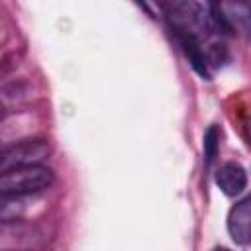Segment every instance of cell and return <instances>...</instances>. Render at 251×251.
Masks as SVG:
<instances>
[{
    "label": "cell",
    "instance_id": "obj_2",
    "mask_svg": "<svg viewBox=\"0 0 251 251\" xmlns=\"http://www.w3.org/2000/svg\"><path fill=\"white\" fill-rule=\"evenodd\" d=\"M51 147L45 139L33 137V139H22L12 143L2 151L0 159V171H10L16 167H31V165H43V161L49 157Z\"/></svg>",
    "mask_w": 251,
    "mask_h": 251
},
{
    "label": "cell",
    "instance_id": "obj_4",
    "mask_svg": "<svg viewBox=\"0 0 251 251\" xmlns=\"http://www.w3.org/2000/svg\"><path fill=\"white\" fill-rule=\"evenodd\" d=\"M216 184L226 196H237L247 186V171L239 163H224L216 171Z\"/></svg>",
    "mask_w": 251,
    "mask_h": 251
},
{
    "label": "cell",
    "instance_id": "obj_7",
    "mask_svg": "<svg viewBox=\"0 0 251 251\" xmlns=\"http://www.w3.org/2000/svg\"><path fill=\"white\" fill-rule=\"evenodd\" d=\"M245 131H247V137H249V143H251V118H249L247 124H245Z\"/></svg>",
    "mask_w": 251,
    "mask_h": 251
},
{
    "label": "cell",
    "instance_id": "obj_5",
    "mask_svg": "<svg viewBox=\"0 0 251 251\" xmlns=\"http://www.w3.org/2000/svg\"><path fill=\"white\" fill-rule=\"evenodd\" d=\"M222 12L233 29H239L241 33H245L251 39V4L249 2H227V4H220Z\"/></svg>",
    "mask_w": 251,
    "mask_h": 251
},
{
    "label": "cell",
    "instance_id": "obj_8",
    "mask_svg": "<svg viewBox=\"0 0 251 251\" xmlns=\"http://www.w3.org/2000/svg\"><path fill=\"white\" fill-rule=\"evenodd\" d=\"M212 251H229V249H226V247H216V249H212Z\"/></svg>",
    "mask_w": 251,
    "mask_h": 251
},
{
    "label": "cell",
    "instance_id": "obj_1",
    "mask_svg": "<svg viewBox=\"0 0 251 251\" xmlns=\"http://www.w3.org/2000/svg\"><path fill=\"white\" fill-rule=\"evenodd\" d=\"M55 182V173L45 165L16 167L0 176L2 196H29L49 188Z\"/></svg>",
    "mask_w": 251,
    "mask_h": 251
},
{
    "label": "cell",
    "instance_id": "obj_6",
    "mask_svg": "<svg viewBox=\"0 0 251 251\" xmlns=\"http://www.w3.org/2000/svg\"><path fill=\"white\" fill-rule=\"evenodd\" d=\"M220 149V129L216 126H210L204 133V155H206V165H210Z\"/></svg>",
    "mask_w": 251,
    "mask_h": 251
},
{
    "label": "cell",
    "instance_id": "obj_3",
    "mask_svg": "<svg viewBox=\"0 0 251 251\" xmlns=\"http://www.w3.org/2000/svg\"><path fill=\"white\" fill-rule=\"evenodd\" d=\"M227 233L237 245H251V196L231 206L227 214Z\"/></svg>",
    "mask_w": 251,
    "mask_h": 251
}]
</instances>
